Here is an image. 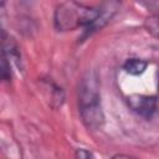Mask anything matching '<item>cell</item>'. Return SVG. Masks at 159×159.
Listing matches in <instances>:
<instances>
[{"instance_id": "cell-1", "label": "cell", "mask_w": 159, "mask_h": 159, "mask_svg": "<svg viewBox=\"0 0 159 159\" xmlns=\"http://www.w3.org/2000/svg\"><path fill=\"white\" fill-rule=\"evenodd\" d=\"M109 17L111 14L107 10L86 6L76 0H67L57 6L53 22L58 31H73L84 27L92 32L102 27Z\"/></svg>"}, {"instance_id": "cell-2", "label": "cell", "mask_w": 159, "mask_h": 159, "mask_svg": "<svg viewBox=\"0 0 159 159\" xmlns=\"http://www.w3.org/2000/svg\"><path fill=\"white\" fill-rule=\"evenodd\" d=\"M80 114L83 124L92 130L99 129L104 123V114L101 107L99 83L94 73H87L78 89Z\"/></svg>"}, {"instance_id": "cell-3", "label": "cell", "mask_w": 159, "mask_h": 159, "mask_svg": "<svg viewBox=\"0 0 159 159\" xmlns=\"http://www.w3.org/2000/svg\"><path fill=\"white\" fill-rule=\"evenodd\" d=\"M129 108L142 118L149 120L157 113V96L132 94L127 99Z\"/></svg>"}, {"instance_id": "cell-4", "label": "cell", "mask_w": 159, "mask_h": 159, "mask_svg": "<svg viewBox=\"0 0 159 159\" xmlns=\"http://www.w3.org/2000/svg\"><path fill=\"white\" fill-rule=\"evenodd\" d=\"M147 67H148V62L142 60V58H129L123 65L124 71L129 75H133V76L142 75L147 70Z\"/></svg>"}, {"instance_id": "cell-5", "label": "cell", "mask_w": 159, "mask_h": 159, "mask_svg": "<svg viewBox=\"0 0 159 159\" xmlns=\"http://www.w3.org/2000/svg\"><path fill=\"white\" fill-rule=\"evenodd\" d=\"M10 77H11L10 63H9L7 57L5 56L4 51L0 48V81H9Z\"/></svg>"}, {"instance_id": "cell-6", "label": "cell", "mask_w": 159, "mask_h": 159, "mask_svg": "<svg viewBox=\"0 0 159 159\" xmlns=\"http://www.w3.org/2000/svg\"><path fill=\"white\" fill-rule=\"evenodd\" d=\"M76 157L77 158H89V157H92V154L86 149H78L76 152Z\"/></svg>"}, {"instance_id": "cell-7", "label": "cell", "mask_w": 159, "mask_h": 159, "mask_svg": "<svg viewBox=\"0 0 159 159\" xmlns=\"http://www.w3.org/2000/svg\"><path fill=\"white\" fill-rule=\"evenodd\" d=\"M5 1H6V0H0V5H2V4L5 2Z\"/></svg>"}]
</instances>
